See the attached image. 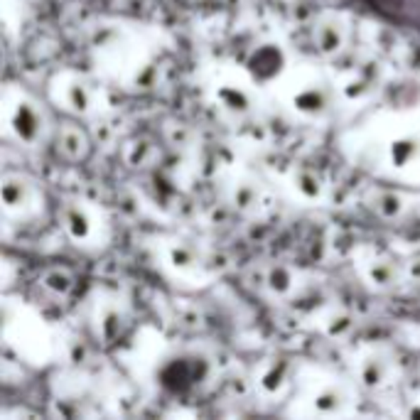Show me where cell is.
I'll return each mask as SVG.
<instances>
[{
	"label": "cell",
	"mask_w": 420,
	"mask_h": 420,
	"mask_svg": "<svg viewBox=\"0 0 420 420\" xmlns=\"http://www.w3.org/2000/svg\"><path fill=\"white\" fill-rule=\"evenodd\" d=\"M62 226L69 241L82 249H101L109 239V219L96 202L84 197H72L62 204Z\"/></svg>",
	"instance_id": "cell-2"
},
{
	"label": "cell",
	"mask_w": 420,
	"mask_h": 420,
	"mask_svg": "<svg viewBox=\"0 0 420 420\" xmlns=\"http://www.w3.org/2000/svg\"><path fill=\"white\" fill-rule=\"evenodd\" d=\"M302 386V403H312L315 413H342V406L347 403L344 396V383L335 376L325 373H310L300 376Z\"/></svg>",
	"instance_id": "cell-7"
},
{
	"label": "cell",
	"mask_w": 420,
	"mask_h": 420,
	"mask_svg": "<svg viewBox=\"0 0 420 420\" xmlns=\"http://www.w3.org/2000/svg\"><path fill=\"white\" fill-rule=\"evenodd\" d=\"M3 121L5 135L25 148H37L49 135V121L42 104L32 99L27 91L8 86L3 96Z\"/></svg>",
	"instance_id": "cell-1"
},
{
	"label": "cell",
	"mask_w": 420,
	"mask_h": 420,
	"mask_svg": "<svg viewBox=\"0 0 420 420\" xmlns=\"http://www.w3.org/2000/svg\"><path fill=\"white\" fill-rule=\"evenodd\" d=\"M253 84L244 74H219L214 79L211 91H214V101L219 109L229 111V113H249L253 109Z\"/></svg>",
	"instance_id": "cell-8"
},
{
	"label": "cell",
	"mask_w": 420,
	"mask_h": 420,
	"mask_svg": "<svg viewBox=\"0 0 420 420\" xmlns=\"http://www.w3.org/2000/svg\"><path fill=\"white\" fill-rule=\"evenodd\" d=\"M42 199V190L32 177L23 175V172H5L3 202L8 214L18 216V219H27V216L37 214V209H42V204L37 206V202Z\"/></svg>",
	"instance_id": "cell-6"
},
{
	"label": "cell",
	"mask_w": 420,
	"mask_h": 420,
	"mask_svg": "<svg viewBox=\"0 0 420 420\" xmlns=\"http://www.w3.org/2000/svg\"><path fill=\"white\" fill-rule=\"evenodd\" d=\"M292 283H295L292 271L285 266H278L268 273V288H271L276 295H288V292H292Z\"/></svg>",
	"instance_id": "cell-20"
},
{
	"label": "cell",
	"mask_w": 420,
	"mask_h": 420,
	"mask_svg": "<svg viewBox=\"0 0 420 420\" xmlns=\"http://www.w3.org/2000/svg\"><path fill=\"white\" fill-rule=\"evenodd\" d=\"M54 143H57V153L62 155L64 160H72V163L84 160L91 150V140L89 135H86V130L82 125L72 123V121L59 125L57 133H54Z\"/></svg>",
	"instance_id": "cell-15"
},
{
	"label": "cell",
	"mask_w": 420,
	"mask_h": 420,
	"mask_svg": "<svg viewBox=\"0 0 420 420\" xmlns=\"http://www.w3.org/2000/svg\"><path fill=\"white\" fill-rule=\"evenodd\" d=\"M354 369H357V378L362 386L366 388H386L391 383V376H396V364L388 357L383 349H373L366 347L357 354V362H354Z\"/></svg>",
	"instance_id": "cell-9"
},
{
	"label": "cell",
	"mask_w": 420,
	"mask_h": 420,
	"mask_svg": "<svg viewBox=\"0 0 420 420\" xmlns=\"http://www.w3.org/2000/svg\"><path fill=\"white\" fill-rule=\"evenodd\" d=\"M39 285H42L49 295L67 297L69 292L74 290V276H72V271H67V268H47V271L42 273Z\"/></svg>",
	"instance_id": "cell-17"
},
{
	"label": "cell",
	"mask_w": 420,
	"mask_h": 420,
	"mask_svg": "<svg viewBox=\"0 0 420 420\" xmlns=\"http://www.w3.org/2000/svg\"><path fill=\"white\" fill-rule=\"evenodd\" d=\"M288 104L292 111L302 116H322L327 111V89L322 84L320 77L315 74H305L302 79H292L290 82V96H288Z\"/></svg>",
	"instance_id": "cell-10"
},
{
	"label": "cell",
	"mask_w": 420,
	"mask_h": 420,
	"mask_svg": "<svg viewBox=\"0 0 420 420\" xmlns=\"http://www.w3.org/2000/svg\"><path fill=\"white\" fill-rule=\"evenodd\" d=\"M295 381V369L280 357L263 359L258 364V369L253 371V383L258 386V391L266 398H280L283 393L290 388V383Z\"/></svg>",
	"instance_id": "cell-11"
},
{
	"label": "cell",
	"mask_w": 420,
	"mask_h": 420,
	"mask_svg": "<svg viewBox=\"0 0 420 420\" xmlns=\"http://www.w3.org/2000/svg\"><path fill=\"white\" fill-rule=\"evenodd\" d=\"M378 150L388 172L420 170V128L411 123H391L383 133Z\"/></svg>",
	"instance_id": "cell-4"
},
{
	"label": "cell",
	"mask_w": 420,
	"mask_h": 420,
	"mask_svg": "<svg viewBox=\"0 0 420 420\" xmlns=\"http://www.w3.org/2000/svg\"><path fill=\"white\" fill-rule=\"evenodd\" d=\"M54 104L72 116H96L106 106L104 91L77 72H62L49 84Z\"/></svg>",
	"instance_id": "cell-3"
},
{
	"label": "cell",
	"mask_w": 420,
	"mask_h": 420,
	"mask_svg": "<svg viewBox=\"0 0 420 420\" xmlns=\"http://www.w3.org/2000/svg\"><path fill=\"white\" fill-rule=\"evenodd\" d=\"M320 327H322V332H325V335L339 339V337L349 335V332L354 330V320L344 310H337V307H335V310L327 312V317H322Z\"/></svg>",
	"instance_id": "cell-19"
},
{
	"label": "cell",
	"mask_w": 420,
	"mask_h": 420,
	"mask_svg": "<svg viewBox=\"0 0 420 420\" xmlns=\"http://www.w3.org/2000/svg\"><path fill=\"white\" fill-rule=\"evenodd\" d=\"M312 37H315L317 42V49L330 57V54L342 52L344 42H347L349 37V27L339 13H327L317 20L315 30H312Z\"/></svg>",
	"instance_id": "cell-12"
},
{
	"label": "cell",
	"mask_w": 420,
	"mask_h": 420,
	"mask_svg": "<svg viewBox=\"0 0 420 420\" xmlns=\"http://www.w3.org/2000/svg\"><path fill=\"white\" fill-rule=\"evenodd\" d=\"M373 206H376V211L381 216H398L403 211L401 197H398L396 192H381V199H378L376 204H371V209Z\"/></svg>",
	"instance_id": "cell-21"
},
{
	"label": "cell",
	"mask_w": 420,
	"mask_h": 420,
	"mask_svg": "<svg viewBox=\"0 0 420 420\" xmlns=\"http://www.w3.org/2000/svg\"><path fill=\"white\" fill-rule=\"evenodd\" d=\"M229 199L234 202V206H239L241 211H256L261 204V192H258L253 180H231L229 182Z\"/></svg>",
	"instance_id": "cell-16"
},
{
	"label": "cell",
	"mask_w": 420,
	"mask_h": 420,
	"mask_svg": "<svg viewBox=\"0 0 420 420\" xmlns=\"http://www.w3.org/2000/svg\"><path fill=\"white\" fill-rule=\"evenodd\" d=\"M125 145H128V148H125V160L130 163V168H148L155 155H160L158 145L148 138H133Z\"/></svg>",
	"instance_id": "cell-18"
},
{
	"label": "cell",
	"mask_w": 420,
	"mask_h": 420,
	"mask_svg": "<svg viewBox=\"0 0 420 420\" xmlns=\"http://www.w3.org/2000/svg\"><path fill=\"white\" fill-rule=\"evenodd\" d=\"M89 325L94 330V337L104 344H113L123 337L125 327H128V307L113 292H96L91 297V315Z\"/></svg>",
	"instance_id": "cell-5"
},
{
	"label": "cell",
	"mask_w": 420,
	"mask_h": 420,
	"mask_svg": "<svg viewBox=\"0 0 420 420\" xmlns=\"http://www.w3.org/2000/svg\"><path fill=\"white\" fill-rule=\"evenodd\" d=\"M160 256H163V266L168 268L175 278H202V263L197 258V253L185 246L182 241H170L168 246L160 249Z\"/></svg>",
	"instance_id": "cell-13"
},
{
	"label": "cell",
	"mask_w": 420,
	"mask_h": 420,
	"mask_svg": "<svg viewBox=\"0 0 420 420\" xmlns=\"http://www.w3.org/2000/svg\"><path fill=\"white\" fill-rule=\"evenodd\" d=\"M359 268H362V278L376 290H386V288H393L401 278V271L398 266L391 261V258L381 256V253H369L366 258L359 261Z\"/></svg>",
	"instance_id": "cell-14"
}]
</instances>
